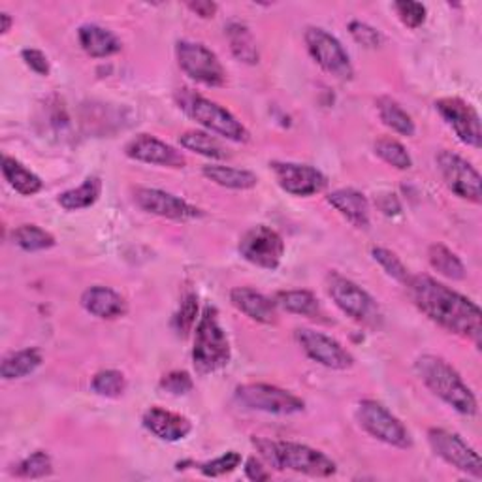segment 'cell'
I'll list each match as a JSON object with an SVG mask.
<instances>
[{"instance_id": "cell-1", "label": "cell", "mask_w": 482, "mask_h": 482, "mask_svg": "<svg viewBox=\"0 0 482 482\" xmlns=\"http://www.w3.org/2000/svg\"><path fill=\"white\" fill-rule=\"evenodd\" d=\"M415 306L450 334L471 339L477 346L482 337V315L475 302L460 292L427 276H413L407 285Z\"/></svg>"}, {"instance_id": "cell-2", "label": "cell", "mask_w": 482, "mask_h": 482, "mask_svg": "<svg viewBox=\"0 0 482 482\" xmlns=\"http://www.w3.org/2000/svg\"><path fill=\"white\" fill-rule=\"evenodd\" d=\"M415 371L420 377V381L437 397H441L445 404L450 406L454 411H458L460 415H467V417L477 415L478 404H477L475 394L464 383L460 373L454 369L447 360L434 356V355H424L417 358Z\"/></svg>"}, {"instance_id": "cell-3", "label": "cell", "mask_w": 482, "mask_h": 482, "mask_svg": "<svg viewBox=\"0 0 482 482\" xmlns=\"http://www.w3.org/2000/svg\"><path fill=\"white\" fill-rule=\"evenodd\" d=\"M253 445L260 452V457L267 462V466L276 467L279 471L290 469V471H296L307 477H318V478L332 477L337 471L336 462L330 457H326L325 452H320L302 443L255 437Z\"/></svg>"}, {"instance_id": "cell-4", "label": "cell", "mask_w": 482, "mask_h": 482, "mask_svg": "<svg viewBox=\"0 0 482 482\" xmlns=\"http://www.w3.org/2000/svg\"><path fill=\"white\" fill-rule=\"evenodd\" d=\"M176 102L186 115L196 121L200 126H204L206 130L219 134V136L236 144L249 142L251 138L249 130L217 102H213L186 87L176 91Z\"/></svg>"}, {"instance_id": "cell-5", "label": "cell", "mask_w": 482, "mask_h": 482, "mask_svg": "<svg viewBox=\"0 0 482 482\" xmlns=\"http://www.w3.org/2000/svg\"><path fill=\"white\" fill-rule=\"evenodd\" d=\"M232 358L230 341L223 326L219 325V313L216 307L207 306L198 320L195 330L193 364L200 375L216 373L228 366Z\"/></svg>"}, {"instance_id": "cell-6", "label": "cell", "mask_w": 482, "mask_h": 482, "mask_svg": "<svg viewBox=\"0 0 482 482\" xmlns=\"http://www.w3.org/2000/svg\"><path fill=\"white\" fill-rule=\"evenodd\" d=\"M328 294L334 304L356 323L364 326L377 328L383 323V313L373 300L371 294H367L360 285L346 279L339 274L328 276Z\"/></svg>"}, {"instance_id": "cell-7", "label": "cell", "mask_w": 482, "mask_h": 482, "mask_svg": "<svg viewBox=\"0 0 482 482\" xmlns=\"http://www.w3.org/2000/svg\"><path fill=\"white\" fill-rule=\"evenodd\" d=\"M356 420L362 430L377 441L396 447L409 448L413 445L411 434L396 415L375 399H364L356 407Z\"/></svg>"}, {"instance_id": "cell-8", "label": "cell", "mask_w": 482, "mask_h": 482, "mask_svg": "<svg viewBox=\"0 0 482 482\" xmlns=\"http://www.w3.org/2000/svg\"><path fill=\"white\" fill-rule=\"evenodd\" d=\"M234 399L241 407L260 411V413H270V415H296L306 409L304 399L294 396L292 392L274 387V385H262V383H251V385H241L234 392Z\"/></svg>"}, {"instance_id": "cell-9", "label": "cell", "mask_w": 482, "mask_h": 482, "mask_svg": "<svg viewBox=\"0 0 482 482\" xmlns=\"http://www.w3.org/2000/svg\"><path fill=\"white\" fill-rule=\"evenodd\" d=\"M176 57L179 68L196 84L207 87H221L226 84V72L219 57L204 44L181 40L176 45Z\"/></svg>"}, {"instance_id": "cell-10", "label": "cell", "mask_w": 482, "mask_h": 482, "mask_svg": "<svg viewBox=\"0 0 482 482\" xmlns=\"http://www.w3.org/2000/svg\"><path fill=\"white\" fill-rule=\"evenodd\" d=\"M304 38L313 61L326 74L341 79V82L353 79L355 68L349 53L345 51V47L336 36H332L325 29H320V26H309Z\"/></svg>"}, {"instance_id": "cell-11", "label": "cell", "mask_w": 482, "mask_h": 482, "mask_svg": "<svg viewBox=\"0 0 482 482\" xmlns=\"http://www.w3.org/2000/svg\"><path fill=\"white\" fill-rule=\"evenodd\" d=\"M237 251L247 262L264 270H277L285 255V241L274 228L258 225L239 237Z\"/></svg>"}, {"instance_id": "cell-12", "label": "cell", "mask_w": 482, "mask_h": 482, "mask_svg": "<svg viewBox=\"0 0 482 482\" xmlns=\"http://www.w3.org/2000/svg\"><path fill=\"white\" fill-rule=\"evenodd\" d=\"M427 441H430L432 450L443 458L448 466L457 467L475 478H482V460L478 452L467 445L458 434L443 430V427H432L427 432Z\"/></svg>"}, {"instance_id": "cell-13", "label": "cell", "mask_w": 482, "mask_h": 482, "mask_svg": "<svg viewBox=\"0 0 482 482\" xmlns=\"http://www.w3.org/2000/svg\"><path fill=\"white\" fill-rule=\"evenodd\" d=\"M437 168L443 176L445 185L448 191L457 195L462 200L480 204L482 193H480V174L467 163L466 158L452 151H439L436 156Z\"/></svg>"}, {"instance_id": "cell-14", "label": "cell", "mask_w": 482, "mask_h": 482, "mask_svg": "<svg viewBox=\"0 0 482 482\" xmlns=\"http://www.w3.org/2000/svg\"><path fill=\"white\" fill-rule=\"evenodd\" d=\"M134 202H136V206L146 213H151V216L179 223L196 221L204 217V211L200 207L189 204L172 193L149 189V186H138V189L134 191Z\"/></svg>"}, {"instance_id": "cell-15", "label": "cell", "mask_w": 482, "mask_h": 482, "mask_svg": "<svg viewBox=\"0 0 482 482\" xmlns=\"http://www.w3.org/2000/svg\"><path fill=\"white\" fill-rule=\"evenodd\" d=\"M294 336H296V341L302 346V351L313 362L328 369H339V371L353 367L355 364L353 355L334 337L311 328H298Z\"/></svg>"}, {"instance_id": "cell-16", "label": "cell", "mask_w": 482, "mask_h": 482, "mask_svg": "<svg viewBox=\"0 0 482 482\" xmlns=\"http://www.w3.org/2000/svg\"><path fill=\"white\" fill-rule=\"evenodd\" d=\"M436 110L439 112L443 121L454 130L462 144L475 149L482 146L480 117L471 104L458 96H448L439 98L436 102Z\"/></svg>"}, {"instance_id": "cell-17", "label": "cell", "mask_w": 482, "mask_h": 482, "mask_svg": "<svg viewBox=\"0 0 482 482\" xmlns=\"http://www.w3.org/2000/svg\"><path fill=\"white\" fill-rule=\"evenodd\" d=\"M270 166L274 170L277 185L292 196H315L323 193L328 186L326 176L315 166L298 163H279V160H276Z\"/></svg>"}, {"instance_id": "cell-18", "label": "cell", "mask_w": 482, "mask_h": 482, "mask_svg": "<svg viewBox=\"0 0 482 482\" xmlns=\"http://www.w3.org/2000/svg\"><path fill=\"white\" fill-rule=\"evenodd\" d=\"M125 155L132 160H138V163L160 168L179 170L185 168L186 165L181 151H177L176 147H172L163 140L151 136V134H138L136 138H132L125 147Z\"/></svg>"}, {"instance_id": "cell-19", "label": "cell", "mask_w": 482, "mask_h": 482, "mask_svg": "<svg viewBox=\"0 0 482 482\" xmlns=\"http://www.w3.org/2000/svg\"><path fill=\"white\" fill-rule=\"evenodd\" d=\"M142 422L149 434H153L160 441H168V443L181 441L193 432V424L189 418L163 407L147 409Z\"/></svg>"}, {"instance_id": "cell-20", "label": "cell", "mask_w": 482, "mask_h": 482, "mask_svg": "<svg viewBox=\"0 0 482 482\" xmlns=\"http://www.w3.org/2000/svg\"><path fill=\"white\" fill-rule=\"evenodd\" d=\"M232 306L260 325H274L277 320V306L272 298L249 286H236L230 290Z\"/></svg>"}, {"instance_id": "cell-21", "label": "cell", "mask_w": 482, "mask_h": 482, "mask_svg": "<svg viewBox=\"0 0 482 482\" xmlns=\"http://www.w3.org/2000/svg\"><path fill=\"white\" fill-rule=\"evenodd\" d=\"M82 306L87 313L102 320H115L126 315L128 306L119 292L110 286H91L82 294Z\"/></svg>"}, {"instance_id": "cell-22", "label": "cell", "mask_w": 482, "mask_h": 482, "mask_svg": "<svg viewBox=\"0 0 482 482\" xmlns=\"http://www.w3.org/2000/svg\"><path fill=\"white\" fill-rule=\"evenodd\" d=\"M77 40L82 49L93 59L112 57L123 47L121 40L110 29H104V26L93 25V23L79 26Z\"/></svg>"}, {"instance_id": "cell-23", "label": "cell", "mask_w": 482, "mask_h": 482, "mask_svg": "<svg viewBox=\"0 0 482 482\" xmlns=\"http://www.w3.org/2000/svg\"><path fill=\"white\" fill-rule=\"evenodd\" d=\"M328 204L356 228H369V202L355 189H339L326 196Z\"/></svg>"}, {"instance_id": "cell-24", "label": "cell", "mask_w": 482, "mask_h": 482, "mask_svg": "<svg viewBox=\"0 0 482 482\" xmlns=\"http://www.w3.org/2000/svg\"><path fill=\"white\" fill-rule=\"evenodd\" d=\"M202 174L206 179L213 181L219 186H225V189H232V191H249V189H255L258 183V177L253 172L223 166V165L204 166Z\"/></svg>"}, {"instance_id": "cell-25", "label": "cell", "mask_w": 482, "mask_h": 482, "mask_svg": "<svg viewBox=\"0 0 482 482\" xmlns=\"http://www.w3.org/2000/svg\"><path fill=\"white\" fill-rule=\"evenodd\" d=\"M3 176L8 181L12 189L23 196H33L42 191V179L31 172L26 166H23L19 160L5 155L3 156Z\"/></svg>"}, {"instance_id": "cell-26", "label": "cell", "mask_w": 482, "mask_h": 482, "mask_svg": "<svg viewBox=\"0 0 482 482\" xmlns=\"http://www.w3.org/2000/svg\"><path fill=\"white\" fill-rule=\"evenodd\" d=\"M226 36L230 42V49H232L234 57L237 61L246 63V65H256L258 63L260 53H258L255 36L246 23L232 21L226 26Z\"/></svg>"}, {"instance_id": "cell-27", "label": "cell", "mask_w": 482, "mask_h": 482, "mask_svg": "<svg viewBox=\"0 0 482 482\" xmlns=\"http://www.w3.org/2000/svg\"><path fill=\"white\" fill-rule=\"evenodd\" d=\"M44 358L38 349H23L10 353L3 358L0 364V373H3L5 381H14V379H23L26 375L35 373L42 366Z\"/></svg>"}, {"instance_id": "cell-28", "label": "cell", "mask_w": 482, "mask_h": 482, "mask_svg": "<svg viewBox=\"0 0 482 482\" xmlns=\"http://www.w3.org/2000/svg\"><path fill=\"white\" fill-rule=\"evenodd\" d=\"M100 195H102V181L100 177L93 176V177H87L79 186H75V189H70L59 195L57 202L66 211H79V209H87L95 206Z\"/></svg>"}, {"instance_id": "cell-29", "label": "cell", "mask_w": 482, "mask_h": 482, "mask_svg": "<svg viewBox=\"0 0 482 482\" xmlns=\"http://www.w3.org/2000/svg\"><path fill=\"white\" fill-rule=\"evenodd\" d=\"M179 146L186 151H193L196 155H202L206 158L213 160H223L228 156L226 147L207 132L202 130H186L179 136Z\"/></svg>"}, {"instance_id": "cell-30", "label": "cell", "mask_w": 482, "mask_h": 482, "mask_svg": "<svg viewBox=\"0 0 482 482\" xmlns=\"http://www.w3.org/2000/svg\"><path fill=\"white\" fill-rule=\"evenodd\" d=\"M377 110H379V117L381 121L392 128L394 132L401 134V136H415V123L411 119V115L401 108V104L396 102L390 96H381L377 98Z\"/></svg>"}, {"instance_id": "cell-31", "label": "cell", "mask_w": 482, "mask_h": 482, "mask_svg": "<svg viewBox=\"0 0 482 482\" xmlns=\"http://www.w3.org/2000/svg\"><path fill=\"white\" fill-rule=\"evenodd\" d=\"M427 258H430V264H432L434 270L447 279L462 281L467 276L464 262L457 255H454L448 247H445L441 244H434L430 249H427Z\"/></svg>"}, {"instance_id": "cell-32", "label": "cell", "mask_w": 482, "mask_h": 482, "mask_svg": "<svg viewBox=\"0 0 482 482\" xmlns=\"http://www.w3.org/2000/svg\"><path fill=\"white\" fill-rule=\"evenodd\" d=\"M277 309L286 313L313 316L318 313V300L309 290H281L274 296Z\"/></svg>"}, {"instance_id": "cell-33", "label": "cell", "mask_w": 482, "mask_h": 482, "mask_svg": "<svg viewBox=\"0 0 482 482\" xmlns=\"http://www.w3.org/2000/svg\"><path fill=\"white\" fill-rule=\"evenodd\" d=\"M14 244L26 251V253H35V251H45L51 249L57 244L55 236L51 232L36 226V225H21L12 232Z\"/></svg>"}, {"instance_id": "cell-34", "label": "cell", "mask_w": 482, "mask_h": 482, "mask_svg": "<svg viewBox=\"0 0 482 482\" xmlns=\"http://www.w3.org/2000/svg\"><path fill=\"white\" fill-rule=\"evenodd\" d=\"M373 149L375 155L383 158L387 165H390L396 170H409L413 166V158L407 153V149L390 136H381L377 142H375Z\"/></svg>"}, {"instance_id": "cell-35", "label": "cell", "mask_w": 482, "mask_h": 482, "mask_svg": "<svg viewBox=\"0 0 482 482\" xmlns=\"http://www.w3.org/2000/svg\"><path fill=\"white\" fill-rule=\"evenodd\" d=\"M91 388L102 397H121L126 390V379L117 369H104L95 375Z\"/></svg>"}, {"instance_id": "cell-36", "label": "cell", "mask_w": 482, "mask_h": 482, "mask_svg": "<svg viewBox=\"0 0 482 482\" xmlns=\"http://www.w3.org/2000/svg\"><path fill=\"white\" fill-rule=\"evenodd\" d=\"M53 473L51 457L44 450L33 452L31 457H26L15 469V475L21 478H44Z\"/></svg>"}, {"instance_id": "cell-37", "label": "cell", "mask_w": 482, "mask_h": 482, "mask_svg": "<svg viewBox=\"0 0 482 482\" xmlns=\"http://www.w3.org/2000/svg\"><path fill=\"white\" fill-rule=\"evenodd\" d=\"M371 256H373L375 262H377L383 267V270L387 272V276H390L397 283L407 285V281L411 279L409 270L406 267V264L401 262L392 251H388L385 247H373L371 249Z\"/></svg>"}, {"instance_id": "cell-38", "label": "cell", "mask_w": 482, "mask_h": 482, "mask_svg": "<svg viewBox=\"0 0 482 482\" xmlns=\"http://www.w3.org/2000/svg\"><path fill=\"white\" fill-rule=\"evenodd\" d=\"M196 316H198V298L195 294H186L181 302L179 311L174 316V330L179 336H189L196 325Z\"/></svg>"}, {"instance_id": "cell-39", "label": "cell", "mask_w": 482, "mask_h": 482, "mask_svg": "<svg viewBox=\"0 0 482 482\" xmlns=\"http://www.w3.org/2000/svg\"><path fill=\"white\" fill-rule=\"evenodd\" d=\"M241 464V457L237 452L230 450L226 454H223V457L216 458V460H209V462H204L198 466L200 473L204 477H223V475H228L232 471H236Z\"/></svg>"}, {"instance_id": "cell-40", "label": "cell", "mask_w": 482, "mask_h": 482, "mask_svg": "<svg viewBox=\"0 0 482 482\" xmlns=\"http://www.w3.org/2000/svg\"><path fill=\"white\" fill-rule=\"evenodd\" d=\"M394 10L399 17V21L404 23L409 29H418L426 21V6L420 3H411V0H401V3L394 5Z\"/></svg>"}, {"instance_id": "cell-41", "label": "cell", "mask_w": 482, "mask_h": 482, "mask_svg": "<svg viewBox=\"0 0 482 482\" xmlns=\"http://www.w3.org/2000/svg\"><path fill=\"white\" fill-rule=\"evenodd\" d=\"M349 33L355 38L356 44L375 49L383 44V35L375 29V26L364 23V21H351L349 23Z\"/></svg>"}, {"instance_id": "cell-42", "label": "cell", "mask_w": 482, "mask_h": 482, "mask_svg": "<svg viewBox=\"0 0 482 482\" xmlns=\"http://www.w3.org/2000/svg\"><path fill=\"white\" fill-rule=\"evenodd\" d=\"M195 383L191 379V375L186 371H172L165 375L163 381H160V388L172 396H185L193 390Z\"/></svg>"}, {"instance_id": "cell-43", "label": "cell", "mask_w": 482, "mask_h": 482, "mask_svg": "<svg viewBox=\"0 0 482 482\" xmlns=\"http://www.w3.org/2000/svg\"><path fill=\"white\" fill-rule=\"evenodd\" d=\"M21 57H23L25 65L29 66L33 72H36L38 75L49 74V61L45 57V53H42L40 49H23Z\"/></svg>"}, {"instance_id": "cell-44", "label": "cell", "mask_w": 482, "mask_h": 482, "mask_svg": "<svg viewBox=\"0 0 482 482\" xmlns=\"http://www.w3.org/2000/svg\"><path fill=\"white\" fill-rule=\"evenodd\" d=\"M246 475L247 478L255 480V482H262V480H267V478H272V473L267 471L260 460L256 458H249L246 462Z\"/></svg>"}, {"instance_id": "cell-45", "label": "cell", "mask_w": 482, "mask_h": 482, "mask_svg": "<svg viewBox=\"0 0 482 482\" xmlns=\"http://www.w3.org/2000/svg\"><path fill=\"white\" fill-rule=\"evenodd\" d=\"M377 206L385 213V216H388V217L397 216V213L401 211V204H399L397 196L390 195V193L388 195H381L379 200H377Z\"/></svg>"}, {"instance_id": "cell-46", "label": "cell", "mask_w": 482, "mask_h": 482, "mask_svg": "<svg viewBox=\"0 0 482 482\" xmlns=\"http://www.w3.org/2000/svg\"><path fill=\"white\" fill-rule=\"evenodd\" d=\"M189 8L196 15L204 17V19H209V17H213V15L217 14V5L216 3H209V0H196V3H191L189 5Z\"/></svg>"}, {"instance_id": "cell-47", "label": "cell", "mask_w": 482, "mask_h": 482, "mask_svg": "<svg viewBox=\"0 0 482 482\" xmlns=\"http://www.w3.org/2000/svg\"><path fill=\"white\" fill-rule=\"evenodd\" d=\"M0 19H3V26H0V33L8 35V31L12 29V17H10V14L3 12V14H0Z\"/></svg>"}]
</instances>
